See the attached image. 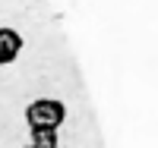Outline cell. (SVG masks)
<instances>
[{
	"instance_id": "1",
	"label": "cell",
	"mask_w": 158,
	"mask_h": 148,
	"mask_svg": "<svg viewBox=\"0 0 158 148\" xmlns=\"http://www.w3.org/2000/svg\"><path fill=\"white\" fill-rule=\"evenodd\" d=\"M67 120V107L57 98H38L25 107V123L32 129H60V123Z\"/></svg>"
},
{
	"instance_id": "2",
	"label": "cell",
	"mask_w": 158,
	"mask_h": 148,
	"mask_svg": "<svg viewBox=\"0 0 158 148\" xmlns=\"http://www.w3.org/2000/svg\"><path fill=\"white\" fill-rule=\"evenodd\" d=\"M22 54V35L16 29H0V66L16 63V57Z\"/></svg>"
},
{
	"instance_id": "3",
	"label": "cell",
	"mask_w": 158,
	"mask_h": 148,
	"mask_svg": "<svg viewBox=\"0 0 158 148\" xmlns=\"http://www.w3.org/2000/svg\"><path fill=\"white\" fill-rule=\"evenodd\" d=\"M57 129H32V148H57Z\"/></svg>"
},
{
	"instance_id": "4",
	"label": "cell",
	"mask_w": 158,
	"mask_h": 148,
	"mask_svg": "<svg viewBox=\"0 0 158 148\" xmlns=\"http://www.w3.org/2000/svg\"><path fill=\"white\" fill-rule=\"evenodd\" d=\"M25 148H32V145H25Z\"/></svg>"
}]
</instances>
